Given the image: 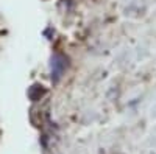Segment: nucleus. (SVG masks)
Instances as JSON below:
<instances>
[{
    "label": "nucleus",
    "mask_w": 156,
    "mask_h": 154,
    "mask_svg": "<svg viewBox=\"0 0 156 154\" xmlns=\"http://www.w3.org/2000/svg\"><path fill=\"white\" fill-rule=\"evenodd\" d=\"M67 67V62H66V58L62 55H55L51 58V80L53 81H58L61 78V75L64 73Z\"/></svg>",
    "instance_id": "nucleus-1"
}]
</instances>
